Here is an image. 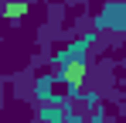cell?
I'll return each mask as SVG.
<instances>
[{
  "mask_svg": "<svg viewBox=\"0 0 126 123\" xmlns=\"http://www.w3.org/2000/svg\"><path fill=\"white\" fill-rule=\"evenodd\" d=\"M99 24H106V27H119V31H126V7L123 3H116V7H109L102 17H99Z\"/></svg>",
  "mask_w": 126,
  "mask_h": 123,
  "instance_id": "cell-1",
  "label": "cell"
},
{
  "mask_svg": "<svg viewBox=\"0 0 126 123\" xmlns=\"http://www.w3.org/2000/svg\"><path fill=\"white\" fill-rule=\"evenodd\" d=\"M24 10H27V3H17V0H14V3H7V17H21Z\"/></svg>",
  "mask_w": 126,
  "mask_h": 123,
  "instance_id": "cell-2",
  "label": "cell"
}]
</instances>
